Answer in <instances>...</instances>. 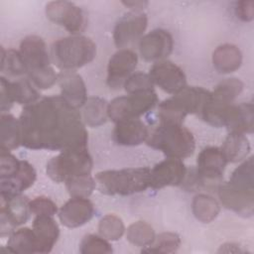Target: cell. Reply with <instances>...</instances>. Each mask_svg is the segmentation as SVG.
<instances>
[{"label":"cell","instance_id":"obj_1","mask_svg":"<svg viewBox=\"0 0 254 254\" xmlns=\"http://www.w3.org/2000/svg\"><path fill=\"white\" fill-rule=\"evenodd\" d=\"M21 144L28 149L60 150L87 145V131L77 109L61 95L25 106L19 118Z\"/></svg>","mask_w":254,"mask_h":254},{"label":"cell","instance_id":"obj_2","mask_svg":"<svg viewBox=\"0 0 254 254\" xmlns=\"http://www.w3.org/2000/svg\"><path fill=\"white\" fill-rule=\"evenodd\" d=\"M20 54L31 82L40 89L52 87L58 74L51 65V58L45 41L39 36H28L20 44Z\"/></svg>","mask_w":254,"mask_h":254},{"label":"cell","instance_id":"obj_3","mask_svg":"<svg viewBox=\"0 0 254 254\" xmlns=\"http://www.w3.org/2000/svg\"><path fill=\"white\" fill-rule=\"evenodd\" d=\"M146 143L168 158L181 160L191 156L195 150L194 137L183 124L160 123L149 133Z\"/></svg>","mask_w":254,"mask_h":254},{"label":"cell","instance_id":"obj_4","mask_svg":"<svg viewBox=\"0 0 254 254\" xmlns=\"http://www.w3.org/2000/svg\"><path fill=\"white\" fill-rule=\"evenodd\" d=\"M149 168L107 170L96 174L95 181L100 192L108 195H130L150 188Z\"/></svg>","mask_w":254,"mask_h":254},{"label":"cell","instance_id":"obj_5","mask_svg":"<svg viewBox=\"0 0 254 254\" xmlns=\"http://www.w3.org/2000/svg\"><path fill=\"white\" fill-rule=\"evenodd\" d=\"M96 45L81 35H72L56 41L51 49L54 64L62 70L79 68L94 60Z\"/></svg>","mask_w":254,"mask_h":254},{"label":"cell","instance_id":"obj_6","mask_svg":"<svg viewBox=\"0 0 254 254\" xmlns=\"http://www.w3.org/2000/svg\"><path fill=\"white\" fill-rule=\"evenodd\" d=\"M209 97V91L198 86H186L159 104L160 123L183 124L189 114L200 113Z\"/></svg>","mask_w":254,"mask_h":254},{"label":"cell","instance_id":"obj_7","mask_svg":"<svg viewBox=\"0 0 254 254\" xmlns=\"http://www.w3.org/2000/svg\"><path fill=\"white\" fill-rule=\"evenodd\" d=\"M93 162L87 145L64 149L47 164L48 176L57 183H65L77 176L90 175Z\"/></svg>","mask_w":254,"mask_h":254},{"label":"cell","instance_id":"obj_8","mask_svg":"<svg viewBox=\"0 0 254 254\" xmlns=\"http://www.w3.org/2000/svg\"><path fill=\"white\" fill-rule=\"evenodd\" d=\"M243 87V82L235 77L219 82L214 90L209 92V97L199 113L201 118L214 127H223L224 113L241 93Z\"/></svg>","mask_w":254,"mask_h":254},{"label":"cell","instance_id":"obj_9","mask_svg":"<svg viewBox=\"0 0 254 254\" xmlns=\"http://www.w3.org/2000/svg\"><path fill=\"white\" fill-rule=\"evenodd\" d=\"M157 103L158 96L155 90L119 96L108 103V118L115 123L124 119L139 118L152 110Z\"/></svg>","mask_w":254,"mask_h":254},{"label":"cell","instance_id":"obj_10","mask_svg":"<svg viewBox=\"0 0 254 254\" xmlns=\"http://www.w3.org/2000/svg\"><path fill=\"white\" fill-rule=\"evenodd\" d=\"M46 15L54 23L72 35L83 32L86 20L81 8L69 1H51L46 6Z\"/></svg>","mask_w":254,"mask_h":254},{"label":"cell","instance_id":"obj_11","mask_svg":"<svg viewBox=\"0 0 254 254\" xmlns=\"http://www.w3.org/2000/svg\"><path fill=\"white\" fill-rule=\"evenodd\" d=\"M218 196L223 206L237 214L252 216L254 210V188L227 182L218 187Z\"/></svg>","mask_w":254,"mask_h":254},{"label":"cell","instance_id":"obj_12","mask_svg":"<svg viewBox=\"0 0 254 254\" xmlns=\"http://www.w3.org/2000/svg\"><path fill=\"white\" fill-rule=\"evenodd\" d=\"M0 108L2 112L8 111L14 102L25 106L39 100L40 94L33 86L30 79L20 78L9 81L4 76L0 77Z\"/></svg>","mask_w":254,"mask_h":254},{"label":"cell","instance_id":"obj_13","mask_svg":"<svg viewBox=\"0 0 254 254\" xmlns=\"http://www.w3.org/2000/svg\"><path fill=\"white\" fill-rule=\"evenodd\" d=\"M154 84L170 94H176L187 86V77L184 70L171 61L156 62L149 71Z\"/></svg>","mask_w":254,"mask_h":254},{"label":"cell","instance_id":"obj_14","mask_svg":"<svg viewBox=\"0 0 254 254\" xmlns=\"http://www.w3.org/2000/svg\"><path fill=\"white\" fill-rule=\"evenodd\" d=\"M30 200L22 194L8 199L1 198L0 232L1 236L11 234L15 226L25 223L30 216Z\"/></svg>","mask_w":254,"mask_h":254},{"label":"cell","instance_id":"obj_15","mask_svg":"<svg viewBox=\"0 0 254 254\" xmlns=\"http://www.w3.org/2000/svg\"><path fill=\"white\" fill-rule=\"evenodd\" d=\"M148 25L146 14L141 12H130L122 16L116 23L113 31L115 46L120 49L133 44L141 39Z\"/></svg>","mask_w":254,"mask_h":254},{"label":"cell","instance_id":"obj_16","mask_svg":"<svg viewBox=\"0 0 254 254\" xmlns=\"http://www.w3.org/2000/svg\"><path fill=\"white\" fill-rule=\"evenodd\" d=\"M186 175L187 168L181 159L168 158L150 171V188L160 190L183 185Z\"/></svg>","mask_w":254,"mask_h":254},{"label":"cell","instance_id":"obj_17","mask_svg":"<svg viewBox=\"0 0 254 254\" xmlns=\"http://www.w3.org/2000/svg\"><path fill=\"white\" fill-rule=\"evenodd\" d=\"M138 57L131 50L121 49L109 60L107 66V85L111 89L120 88L137 66Z\"/></svg>","mask_w":254,"mask_h":254},{"label":"cell","instance_id":"obj_18","mask_svg":"<svg viewBox=\"0 0 254 254\" xmlns=\"http://www.w3.org/2000/svg\"><path fill=\"white\" fill-rule=\"evenodd\" d=\"M174 48L172 35L163 29H156L139 41V51L145 61H163L171 55Z\"/></svg>","mask_w":254,"mask_h":254},{"label":"cell","instance_id":"obj_19","mask_svg":"<svg viewBox=\"0 0 254 254\" xmlns=\"http://www.w3.org/2000/svg\"><path fill=\"white\" fill-rule=\"evenodd\" d=\"M227 160L218 147H205L197 156L196 173L204 181L220 180L223 176Z\"/></svg>","mask_w":254,"mask_h":254},{"label":"cell","instance_id":"obj_20","mask_svg":"<svg viewBox=\"0 0 254 254\" xmlns=\"http://www.w3.org/2000/svg\"><path fill=\"white\" fill-rule=\"evenodd\" d=\"M94 214L93 203L85 197H71L60 209L61 222L69 228L79 227L89 221Z\"/></svg>","mask_w":254,"mask_h":254},{"label":"cell","instance_id":"obj_21","mask_svg":"<svg viewBox=\"0 0 254 254\" xmlns=\"http://www.w3.org/2000/svg\"><path fill=\"white\" fill-rule=\"evenodd\" d=\"M61 96L73 108L82 107L87 99L86 87L82 77L73 70H63L58 74Z\"/></svg>","mask_w":254,"mask_h":254},{"label":"cell","instance_id":"obj_22","mask_svg":"<svg viewBox=\"0 0 254 254\" xmlns=\"http://www.w3.org/2000/svg\"><path fill=\"white\" fill-rule=\"evenodd\" d=\"M37 178L34 167L27 161H21L18 172L7 179H0L1 198L8 199L19 195L23 190L33 186Z\"/></svg>","mask_w":254,"mask_h":254},{"label":"cell","instance_id":"obj_23","mask_svg":"<svg viewBox=\"0 0 254 254\" xmlns=\"http://www.w3.org/2000/svg\"><path fill=\"white\" fill-rule=\"evenodd\" d=\"M149 129L139 118L124 119L115 123L113 131L114 141L122 146H137L146 142Z\"/></svg>","mask_w":254,"mask_h":254},{"label":"cell","instance_id":"obj_24","mask_svg":"<svg viewBox=\"0 0 254 254\" xmlns=\"http://www.w3.org/2000/svg\"><path fill=\"white\" fill-rule=\"evenodd\" d=\"M223 127H227L230 132L251 134L254 129L253 104L242 102L229 105L224 114Z\"/></svg>","mask_w":254,"mask_h":254},{"label":"cell","instance_id":"obj_25","mask_svg":"<svg viewBox=\"0 0 254 254\" xmlns=\"http://www.w3.org/2000/svg\"><path fill=\"white\" fill-rule=\"evenodd\" d=\"M33 230L37 239L38 253H48L55 246L60 235V228L53 216L36 215Z\"/></svg>","mask_w":254,"mask_h":254},{"label":"cell","instance_id":"obj_26","mask_svg":"<svg viewBox=\"0 0 254 254\" xmlns=\"http://www.w3.org/2000/svg\"><path fill=\"white\" fill-rule=\"evenodd\" d=\"M212 64L214 68L220 73L233 72L242 64L241 51L232 44L220 45L212 53Z\"/></svg>","mask_w":254,"mask_h":254},{"label":"cell","instance_id":"obj_27","mask_svg":"<svg viewBox=\"0 0 254 254\" xmlns=\"http://www.w3.org/2000/svg\"><path fill=\"white\" fill-rule=\"evenodd\" d=\"M221 150L230 163L241 162L246 159L250 151V143L246 134L230 132L225 138Z\"/></svg>","mask_w":254,"mask_h":254},{"label":"cell","instance_id":"obj_28","mask_svg":"<svg viewBox=\"0 0 254 254\" xmlns=\"http://www.w3.org/2000/svg\"><path fill=\"white\" fill-rule=\"evenodd\" d=\"M108 104L98 96L87 97L82 106V119L85 124L90 127H98L107 121Z\"/></svg>","mask_w":254,"mask_h":254},{"label":"cell","instance_id":"obj_29","mask_svg":"<svg viewBox=\"0 0 254 254\" xmlns=\"http://www.w3.org/2000/svg\"><path fill=\"white\" fill-rule=\"evenodd\" d=\"M191 209L197 220L209 223L218 215L220 205L213 196L207 193H198L192 199Z\"/></svg>","mask_w":254,"mask_h":254},{"label":"cell","instance_id":"obj_30","mask_svg":"<svg viewBox=\"0 0 254 254\" xmlns=\"http://www.w3.org/2000/svg\"><path fill=\"white\" fill-rule=\"evenodd\" d=\"M8 251L13 253H38L37 239L33 228L23 227L13 231L7 242Z\"/></svg>","mask_w":254,"mask_h":254},{"label":"cell","instance_id":"obj_31","mask_svg":"<svg viewBox=\"0 0 254 254\" xmlns=\"http://www.w3.org/2000/svg\"><path fill=\"white\" fill-rule=\"evenodd\" d=\"M1 148L7 151L17 148L21 144L20 122L11 114H2L0 118Z\"/></svg>","mask_w":254,"mask_h":254},{"label":"cell","instance_id":"obj_32","mask_svg":"<svg viewBox=\"0 0 254 254\" xmlns=\"http://www.w3.org/2000/svg\"><path fill=\"white\" fill-rule=\"evenodd\" d=\"M126 237L127 240L135 246L147 247L153 243L156 235L154 228L149 223L139 220L132 223L127 228Z\"/></svg>","mask_w":254,"mask_h":254},{"label":"cell","instance_id":"obj_33","mask_svg":"<svg viewBox=\"0 0 254 254\" xmlns=\"http://www.w3.org/2000/svg\"><path fill=\"white\" fill-rule=\"evenodd\" d=\"M1 71L5 72L10 76H19L22 74H27L26 66L22 56L19 51L8 50L5 51L1 47Z\"/></svg>","mask_w":254,"mask_h":254},{"label":"cell","instance_id":"obj_34","mask_svg":"<svg viewBox=\"0 0 254 254\" xmlns=\"http://www.w3.org/2000/svg\"><path fill=\"white\" fill-rule=\"evenodd\" d=\"M181 245V238L173 232H163L155 237L153 243L145 247L142 252L147 253H174Z\"/></svg>","mask_w":254,"mask_h":254},{"label":"cell","instance_id":"obj_35","mask_svg":"<svg viewBox=\"0 0 254 254\" xmlns=\"http://www.w3.org/2000/svg\"><path fill=\"white\" fill-rule=\"evenodd\" d=\"M65 186L70 197L88 198L96 187V181L90 175L77 176L66 181Z\"/></svg>","mask_w":254,"mask_h":254},{"label":"cell","instance_id":"obj_36","mask_svg":"<svg viewBox=\"0 0 254 254\" xmlns=\"http://www.w3.org/2000/svg\"><path fill=\"white\" fill-rule=\"evenodd\" d=\"M98 231L105 239L116 241L124 234L125 226L119 216L115 214H106L98 223Z\"/></svg>","mask_w":254,"mask_h":254},{"label":"cell","instance_id":"obj_37","mask_svg":"<svg viewBox=\"0 0 254 254\" xmlns=\"http://www.w3.org/2000/svg\"><path fill=\"white\" fill-rule=\"evenodd\" d=\"M80 253L82 254H109L112 252L111 244L101 235H85L80 243Z\"/></svg>","mask_w":254,"mask_h":254},{"label":"cell","instance_id":"obj_38","mask_svg":"<svg viewBox=\"0 0 254 254\" xmlns=\"http://www.w3.org/2000/svg\"><path fill=\"white\" fill-rule=\"evenodd\" d=\"M123 87L128 94L152 91L154 90V83L151 80L149 73L142 71L133 72L124 82Z\"/></svg>","mask_w":254,"mask_h":254},{"label":"cell","instance_id":"obj_39","mask_svg":"<svg viewBox=\"0 0 254 254\" xmlns=\"http://www.w3.org/2000/svg\"><path fill=\"white\" fill-rule=\"evenodd\" d=\"M253 167H254L253 157H250L233 171V173L229 179V182L254 188Z\"/></svg>","mask_w":254,"mask_h":254},{"label":"cell","instance_id":"obj_40","mask_svg":"<svg viewBox=\"0 0 254 254\" xmlns=\"http://www.w3.org/2000/svg\"><path fill=\"white\" fill-rule=\"evenodd\" d=\"M21 161H19L10 151L0 149V179H7L14 176L19 168Z\"/></svg>","mask_w":254,"mask_h":254},{"label":"cell","instance_id":"obj_41","mask_svg":"<svg viewBox=\"0 0 254 254\" xmlns=\"http://www.w3.org/2000/svg\"><path fill=\"white\" fill-rule=\"evenodd\" d=\"M29 206L31 213H34L35 215L54 216L58 211L57 204L51 198L46 196L35 197L34 199L30 200Z\"/></svg>","mask_w":254,"mask_h":254},{"label":"cell","instance_id":"obj_42","mask_svg":"<svg viewBox=\"0 0 254 254\" xmlns=\"http://www.w3.org/2000/svg\"><path fill=\"white\" fill-rule=\"evenodd\" d=\"M235 14L241 21H252L254 17V2L252 0L238 1L235 5Z\"/></svg>","mask_w":254,"mask_h":254},{"label":"cell","instance_id":"obj_43","mask_svg":"<svg viewBox=\"0 0 254 254\" xmlns=\"http://www.w3.org/2000/svg\"><path fill=\"white\" fill-rule=\"evenodd\" d=\"M122 4L126 7L133 10V12H139L140 10L146 8L148 6L147 1H140V0H131V1H122Z\"/></svg>","mask_w":254,"mask_h":254},{"label":"cell","instance_id":"obj_44","mask_svg":"<svg viewBox=\"0 0 254 254\" xmlns=\"http://www.w3.org/2000/svg\"><path fill=\"white\" fill-rule=\"evenodd\" d=\"M218 252H224V253H229V252H242V250L239 248L238 244L234 243H225L221 245L220 249Z\"/></svg>","mask_w":254,"mask_h":254}]
</instances>
